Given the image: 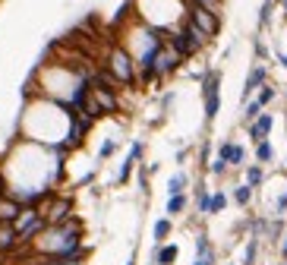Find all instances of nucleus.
<instances>
[{"mask_svg": "<svg viewBox=\"0 0 287 265\" xmlns=\"http://www.w3.org/2000/svg\"><path fill=\"white\" fill-rule=\"evenodd\" d=\"M104 70L114 76L120 85H133V82H136V76H139V70H136V57L129 54L123 45H114V48H111Z\"/></svg>", "mask_w": 287, "mask_h": 265, "instance_id": "obj_1", "label": "nucleus"}, {"mask_svg": "<svg viewBox=\"0 0 287 265\" xmlns=\"http://www.w3.org/2000/svg\"><path fill=\"white\" fill-rule=\"evenodd\" d=\"M202 101H205V120H215L221 110V70L202 73Z\"/></svg>", "mask_w": 287, "mask_h": 265, "instance_id": "obj_2", "label": "nucleus"}, {"mask_svg": "<svg viewBox=\"0 0 287 265\" xmlns=\"http://www.w3.org/2000/svg\"><path fill=\"white\" fill-rule=\"evenodd\" d=\"M186 19H193L208 38H215L221 32V16H218V10H212V6L189 3V0H186Z\"/></svg>", "mask_w": 287, "mask_h": 265, "instance_id": "obj_3", "label": "nucleus"}, {"mask_svg": "<svg viewBox=\"0 0 287 265\" xmlns=\"http://www.w3.org/2000/svg\"><path fill=\"white\" fill-rule=\"evenodd\" d=\"M48 221V227H54V224H63L66 218H73V199H54L51 202V209L48 212H41Z\"/></svg>", "mask_w": 287, "mask_h": 265, "instance_id": "obj_4", "label": "nucleus"}, {"mask_svg": "<svg viewBox=\"0 0 287 265\" xmlns=\"http://www.w3.org/2000/svg\"><path fill=\"white\" fill-rule=\"evenodd\" d=\"M265 79H268V70H265V63H256L253 70H249V76H246V85H243V101H249V95L253 92H259L265 85Z\"/></svg>", "mask_w": 287, "mask_h": 265, "instance_id": "obj_5", "label": "nucleus"}, {"mask_svg": "<svg viewBox=\"0 0 287 265\" xmlns=\"http://www.w3.org/2000/svg\"><path fill=\"white\" fill-rule=\"evenodd\" d=\"M272 123H275L272 114H259L253 123H246V126H249V139H253V142L268 139V133H272Z\"/></svg>", "mask_w": 287, "mask_h": 265, "instance_id": "obj_6", "label": "nucleus"}, {"mask_svg": "<svg viewBox=\"0 0 287 265\" xmlns=\"http://www.w3.org/2000/svg\"><path fill=\"white\" fill-rule=\"evenodd\" d=\"M16 243H19V234L10 221H0V253H13Z\"/></svg>", "mask_w": 287, "mask_h": 265, "instance_id": "obj_7", "label": "nucleus"}, {"mask_svg": "<svg viewBox=\"0 0 287 265\" xmlns=\"http://www.w3.org/2000/svg\"><path fill=\"white\" fill-rule=\"evenodd\" d=\"M19 212H22V202L19 199H3V196H0V221H13L19 218Z\"/></svg>", "mask_w": 287, "mask_h": 265, "instance_id": "obj_8", "label": "nucleus"}, {"mask_svg": "<svg viewBox=\"0 0 287 265\" xmlns=\"http://www.w3.org/2000/svg\"><path fill=\"white\" fill-rule=\"evenodd\" d=\"M218 158H224L228 164H243V158H246V152L240 149V145H233V142H224L221 149H218Z\"/></svg>", "mask_w": 287, "mask_h": 265, "instance_id": "obj_9", "label": "nucleus"}, {"mask_svg": "<svg viewBox=\"0 0 287 265\" xmlns=\"http://www.w3.org/2000/svg\"><path fill=\"white\" fill-rule=\"evenodd\" d=\"M177 246H158V253H155V265H173V262H177Z\"/></svg>", "mask_w": 287, "mask_h": 265, "instance_id": "obj_10", "label": "nucleus"}, {"mask_svg": "<svg viewBox=\"0 0 287 265\" xmlns=\"http://www.w3.org/2000/svg\"><path fill=\"white\" fill-rule=\"evenodd\" d=\"M275 158V152H272V142L262 139V142H256V161L259 164H265V161H272Z\"/></svg>", "mask_w": 287, "mask_h": 265, "instance_id": "obj_11", "label": "nucleus"}, {"mask_svg": "<svg viewBox=\"0 0 287 265\" xmlns=\"http://www.w3.org/2000/svg\"><path fill=\"white\" fill-rule=\"evenodd\" d=\"M186 209V196L183 193H173L168 199V215H180V212Z\"/></svg>", "mask_w": 287, "mask_h": 265, "instance_id": "obj_12", "label": "nucleus"}, {"mask_svg": "<svg viewBox=\"0 0 287 265\" xmlns=\"http://www.w3.org/2000/svg\"><path fill=\"white\" fill-rule=\"evenodd\" d=\"M233 202H237V205H249V202H253V186H249V183L237 186V190H233Z\"/></svg>", "mask_w": 287, "mask_h": 265, "instance_id": "obj_13", "label": "nucleus"}, {"mask_svg": "<svg viewBox=\"0 0 287 265\" xmlns=\"http://www.w3.org/2000/svg\"><path fill=\"white\" fill-rule=\"evenodd\" d=\"M259 114H262V105H259L256 98H253V101H246V107H243V123H253Z\"/></svg>", "mask_w": 287, "mask_h": 265, "instance_id": "obj_14", "label": "nucleus"}, {"mask_svg": "<svg viewBox=\"0 0 287 265\" xmlns=\"http://www.w3.org/2000/svg\"><path fill=\"white\" fill-rule=\"evenodd\" d=\"M275 95H278V89H275V85H268V82H265L262 89H259V95H256V101H259V105L265 107V105H272V101H275Z\"/></svg>", "mask_w": 287, "mask_h": 265, "instance_id": "obj_15", "label": "nucleus"}, {"mask_svg": "<svg viewBox=\"0 0 287 265\" xmlns=\"http://www.w3.org/2000/svg\"><path fill=\"white\" fill-rule=\"evenodd\" d=\"M186 183H189V177L186 174H173L171 177V183H168V193L173 196V193H183L186 190Z\"/></svg>", "mask_w": 287, "mask_h": 265, "instance_id": "obj_16", "label": "nucleus"}, {"mask_svg": "<svg viewBox=\"0 0 287 265\" xmlns=\"http://www.w3.org/2000/svg\"><path fill=\"white\" fill-rule=\"evenodd\" d=\"M152 234H155V240H158V246H161V240L171 234V221L168 218H161V221H155V227H152Z\"/></svg>", "mask_w": 287, "mask_h": 265, "instance_id": "obj_17", "label": "nucleus"}, {"mask_svg": "<svg viewBox=\"0 0 287 265\" xmlns=\"http://www.w3.org/2000/svg\"><path fill=\"white\" fill-rule=\"evenodd\" d=\"M262 167H259V164H253V167H246V183L249 186H259V183H262Z\"/></svg>", "mask_w": 287, "mask_h": 265, "instance_id": "obj_18", "label": "nucleus"}, {"mask_svg": "<svg viewBox=\"0 0 287 265\" xmlns=\"http://www.w3.org/2000/svg\"><path fill=\"white\" fill-rule=\"evenodd\" d=\"M224 205H228V196H224V193H215V196H212V205H208V212H212V215H218V212H224Z\"/></svg>", "mask_w": 287, "mask_h": 265, "instance_id": "obj_19", "label": "nucleus"}, {"mask_svg": "<svg viewBox=\"0 0 287 265\" xmlns=\"http://www.w3.org/2000/svg\"><path fill=\"white\" fill-rule=\"evenodd\" d=\"M133 164H136V158H133V155H129V158L123 161V167H120V177H117V180H120V183H126V180H129V174H133Z\"/></svg>", "mask_w": 287, "mask_h": 265, "instance_id": "obj_20", "label": "nucleus"}, {"mask_svg": "<svg viewBox=\"0 0 287 265\" xmlns=\"http://www.w3.org/2000/svg\"><path fill=\"white\" fill-rule=\"evenodd\" d=\"M256 253H259V240L253 237L249 246H246V259H243V265H253V262H256Z\"/></svg>", "mask_w": 287, "mask_h": 265, "instance_id": "obj_21", "label": "nucleus"}, {"mask_svg": "<svg viewBox=\"0 0 287 265\" xmlns=\"http://www.w3.org/2000/svg\"><path fill=\"white\" fill-rule=\"evenodd\" d=\"M208 170H212L215 177H224V170H228V161H224V158H218V161H212V164H208Z\"/></svg>", "mask_w": 287, "mask_h": 265, "instance_id": "obj_22", "label": "nucleus"}, {"mask_svg": "<svg viewBox=\"0 0 287 265\" xmlns=\"http://www.w3.org/2000/svg\"><path fill=\"white\" fill-rule=\"evenodd\" d=\"M196 205H199V212L205 215V212H208V205H212V196H208L205 190H199V202H196Z\"/></svg>", "mask_w": 287, "mask_h": 265, "instance_id": "obj_23", "label": "nucleus"}, {"mask_svg": "<svg viewBox=\"0 0 287 265\" xmlns=\"http://www.w3.org/2000/svg\"><path fill=\"white\" fill-rule=\"evenodd\" d=\"M196 265H215V253H212V250L199 253V259H196Z\"/></svg>", "mask_w": 287, "mask_h": 265, "instance_id": "obj_24", "label": "nucleus"}, {"mask_svg": "<svg viewBox=\"0 0 287 265\" xmlns=\"http://www.w3.org/2000/svg\"><path fill=\"white\" fill-rule=\"evenodd\" d=\"M114 152H117V142H114V139H108V142L101 145V158H111Z\"/></svg>", "mask_w": 287, "mask_h": 265, "instance_id": "obj_25", "label": "nucleus"}, {"mask_svg": "<svg viewBox=\"0 0 287 265\" xmlns=\"http://www.w3.org/2000/svg\"><path fill=\"white\" fill-rule=\"evenodd\" d=\"M281 230H284V224H281V221H275V224H268V234H272V237H281Z\"/></svg>", "mask_w": 287, "mask_h": 265, "instance_id": "obj_26", "label": "nucleus"}, {"mask_svg": "<svg viewBox=\"0 0 287 265\" xmlns=\"http://www.w3.org/2000/svg\"><path fill=\"white\" fill-rule=\"evenodd\" d=\"M129 155H133L136 161H139V158H142V142H133V149H129Z\"/></svg>", "mask_w": 287, "mask_h": 265, "instance_id": "obj_27", "label": "nucleus"}, {"mask_svg": "<svg viewBox=\"0 0 287 265\" xmlns=\"http://www.w3.org/2000/svg\"><path fill=\"white\" fill-rule=\"evenodd\" d=\"M281 212H287V193L281 196V199H278V215H281Z\"/></svg>", "mask_w": 287, "mask_h": 265, "instance_id": "obj_28", "label": "nucleus"}, {"mask_svg": "<svg viewBox=\"0 0 287 265\" xmlns=\"http://www.w3.org/2000/svg\"><path fill=\"white\" fill-rule=\"evenodd\" d=\"M278 63H281L284 70H287V54H278Z\"/></svg>", "mask_w": 287, "mask_h": 265, "instance_id": "obj_29", "label": "nucleus"}, {"mask_svg": "<svg viewBox=\"0 0 287 265\" xmlns=\"http://www.w3.org/2000/svg\"><path fill=\"white\" fill-rule=\"evenodd\" d=\"M6 193V180H3V174H0V196Z\"/></svg>", "mask_w": 287, "mask_h": 265, "instance_id": "obj_30", "label": "nucleus"}, {"mask_svg": "<svg viewBox=\"0 0 287 265\" xmlns=\"http://www.w3.org/2000/svg\"><path fill=\"white\" fill-rule=\"evenodd\" d=\"M281 256L287 259V237H284V243H281Z\"/></svg>", "mask_w": 287, "mask_h": 265, "instance_id": "obj_31", "label": "nucleus"}, {"mask_svg": "<svg viewBox=\"0 0 287 265\" xmlns=\"http://www.w3.org/2000/svg\"><path fill=\"white\" fill-rule=\"evenodd\" d=\"M281 6H284V16H287V0H281Z\"/></svg>", "mask_w": 287, "mask_h": 265, "instance_id": "obj_32", "label": "nucleus"}, {"mask_svg": "<svg viewBox=\"0 0 287 265\" xmlns=\"http://www.w3.org/2000/svg\"><path fill=\"white\" fill-rule=\"evenodd\" d=\"M126 265H136V259H129V262H126Z\"/></svg>", "mask_w": 287, "mask_h": 265, "instance_id": "obj_33", "label": "nucleus"}]
</instances>
